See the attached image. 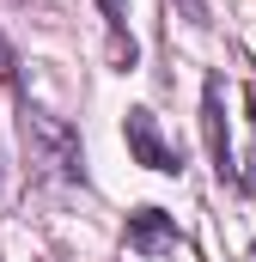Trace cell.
<instances>
[{
    "label": "cell",
    "instance_id": "52a82bcc",
    "mask_svg": "<svg viewBox=\"0 0 256 262\" xmlns=\"http://www.w3.org/2000/svg\"><path fill=\"white\" fill-rule=\"evenodd\" d=\"M183 12H189V18H201V0H183Z\"/></svg>",
    "mask_w": 256,
    "mask_h": 262
},
{
    "label": "cell",
    "instance_id": "5b68a950",
    "mask_svg": "<svg viewBox=\"0 0 256 262\" xmlns=\"http://www.w3.org/2000/svg\"><path fill=\"white\" fill-rule=\"evenodd\" d=\"M98 12H104V37H110V67H134L140 61V43H134V31H128V6L122 0H98Z\"/></svg>",
    "mask_w": 256,
    "mask_h": 262
},
{
    "label": "cell",
    "instance_id": "6da1fadb",
    "mask_svg": "<svg viewBox=\"0 0 256 262\" xmlns=\"http://www.w3.org/2000/svg\"><path fill=\"white\" fill-rule=\"evenodd\" d=\"M18 140H25V159H31V171H37V177L86 183V146H79L73 122L49 116V110H43V104H31V98H18Z\"/></svg>",
    "mask_w": 256,
    "mask_h": 262
},
{
    "label": "cell",
    "instance_id": "7a4b0ae2",
    "mask_svg": "<svg viewBox=\"0 0 256 262\" xmlns=\"http://www.w3.org/2000/svg\"><path fill=\"white\" fill-rule=\"evenodd\" d=\"M201 140H207L214 177H220V183H238V165H232V128H226V85H220V73H207V85H201Z\"/></svg>",
    "mask_w": 256,
    "mask_h": 262
},
{
    "label": "cell",
    "instance_id": "277c9868",
    "mask_svg": "<svg viewBox=\"0 0 256 262\" xmlns=\"http://www.w3.org/2000/svg\"><path fill=\"white\" fill-rule=\"evenodd\" d=\"M177 220L165 207H134L128 213V250L134 256H177Z\"/></svg>",
    "mask_w": 256,
    "mask_h": 262
},
{
    "label": "cell",
    "instance_id": "3957f363",
    "mask_svg": "<svg viewBox=\"0 0 256 262\" xmlns=\"http://www.w3.org/2000/svg\"><path fill=\"white\" fill-rule=\"evenodd\" d=\"M122 140H128V152H134L146 171H159V177H177V171H183V152L159 134V116H153V110H128L122 116Z\"/></svg>",
    "mask_w": 256,
    "mask_h": 262
},
{
    "label": "cell",
    "instance_id": "8992f818",
    "mask_svg": "<svg viewBox=\"0 0 256 262\" xmlns=\"http://www.w3.org/2000/svg\"><path fill=\"white\" fill-rule=\"evenodd\" d=\"M12 79H18V73H12V49L0 43V85H12Z\"/></svg>",
    "mask_w": 256,
    "mask_h": 262
}]
</instances>
